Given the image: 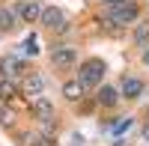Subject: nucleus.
<instances>
[{"label":"nucleus","mask_w":149,"mask_h":146,"mask_svg":"<svg viewBox=\"0 0 149 146\" xmlns=\"http://www.w3.org/2000/svg\"><path fill=\"white\" fill-rule=\"evenodd\" d=\"M104 63L98 57H90V60H84L81 69H78V81L84 83V90H93V87H102V81H104Z\"/></svg>","instance_id":"1"},{"label":"nucleus","mask_w":149,"mask_h":146,"mask_svg":"<svg viewBox=\"0 0 149 146\" xmlns=\"http://www.w3.org/2000/svg\"><path fill=\"white\" fill-rule=\"evenodd\" d=\"M110 12V21H116V24H134L140 18V6L134 3V0H128V3H122V6H116V9H107Z\"/></svg>","instance_id":"2"},{"label":"nucleus","mask_w":149,"mask_h":146,"mask_svg":"<svg viewBox=\"0 0 149 146\" xmlns=\"http://www.w3.org/2000/svg\"><path fill=\"white\" fill-rule=\"evenodd\" d=\"M42 24L48 30H69V21H66V15H63V9H57V6H45V12H42Z\"/></svg>","instance_id":"3"},{"label":"nucleus","mask_w":149,"mask_h":146,"mask_svg":"<svg viewBox=\"0 0 149 146\" xmlns=\"http://www.w3.org/2000/svg\"><path fill=\"white\" fill-rule=\"evenodd\" d=\"M42 12H45V6H39V0H27V3L18 6V15H21L24 24H36L42 18Z\"/></svg>","instance_id":"4"},{"label":"nucleus","mask_w":149,"mask_h":146,"mask_svg":"<svg viewBox=\"0 0 149 146\" xmlns=\"http://www.w3.org/2000/svg\"><path fill=\"white\" fill-rule=\"evenodd\" d=\"M21 72H27V63H24L21 57H3L0 60V75L3 78H15Z\"/></svg>","instance_id":"5"},{"label":"nucleus","mask_w":149,"mask_h":146,"mask_svg":"<svg viewBox=\"0 0 149 146\" xmlns=\"http://www.w3.org/2000/svg\"><path fill=\"white\" fill-rule=\"evenodd\" d=\"M74 60H78L74 48H54V51H51V63H54L57 69H69V66H74Z\"/></svg>","instance_id":"6"},{"label":"nucleus","mask_w":149,"mask_h":146,"mask_svg":"<svg viewBox=\"0 0 149 146\" xmlns=\"http://www.w3.org/2000/svg\"><path fill=\"white\" fill-rule=\"evenodd\" d=\"M42 90H45V81H42L39 75H33V72H30V75L24 78V83H21V92H24V95H33V99H39Z\"/></svg>","instance_id":"7"},{"label":"nucleus","mask_w":149,"mask_h":146,"mask_svg":"<svg viewBox=\"0 0 149 146\" xmlns=\"http://www.w3.org/2000/svg\"><path fill=\"white\" fill-rule=\"evenodd\" d=\"M119 92H122V99H140L143 81H140V78H125V81H122V87H119Z\"/></svg>","instance_id":"8"},{"label":"nucleus","mask_w":149,"mask_h":146,"mask_svg":"<svg viewBox=\"0 0 149 146\" xmlns=\"http://www.w3.org/2000/svg\"><path fill=\"white\" fill-rule=\"evenodd\" d=\"M119 90L116 87H107V83H102V87H98V104L102 107H113L116 102H119Z\"/></svg>","instance_id":"9"},{"label":"nucleus","mask_w":149,"mask_h":146,"mask_svg":"<svg viewBox=\"0 0 149 146\" xmlns=\"http://www.w3.org/2000/svg\"><path fill=\"white\" fill-rule=\"evenodd\" d=\"M21 15H18V6L15 9H12V6H0V30H12V27H15V21H18Z\"/></svg>","instance_id":"10"},{"label":"nucleus","mask_w":149,"mask_h":146,"mask_svg":"<svg viewBox=\"0 0 149 146\" xmlns=\"http://www.w3.org/2000/svg\"><path fill=\"white\" fill-rule=\"evenodd\" d=\"M63 95H66L69 102H78L81 95H84V83H81L78 78H74V81H66V83H63Z\"/></svg>","instance_id":"11"},{"label":"nucleus","mask_w":149,"mask_h":146,"mask_svg":"<svg viewBox=\"0 0 149 146\" xmlns=\"http://www.w3.org/2000/svg\"><path fill=\"white\" fill-rule=\"evenodd\" d=\"M134 45H140V48L149 45V21H137L134 24Z\"/></svg>","instance_id":"12"},{"label":"nucleus","mask_w":149,"mask_h":146,"mask_svg":"<svg viewBox=\"0 0 149 146\" xmlns=\"http://www.w3.org/2000/svg\"><path fill=\"white\" fill-rule=\"evenodd\" d=\"M33 111L39 113L42 119H54V104L48 102V99H42V95H39V99H36V104H33Z\"/></svg>","instance_id":"13"},{"label":"nucleus","mask_w":149,"mask_h":146,"mask_svg":"<svg viewBox=\"0 0 149 146\" xmlns=\"http://www.w3.org/2000/svg\"><path fill=\"white\" fill-rule=\"evenodd\" d=\"M12 92H15V83H12V81H3V83H0V99H9Z\"/></svg>","instance_id":"14"},{"label":"nucleus","mask_w":149,"mask_h":146,"mask_svg":"<svg viewBox=\"0 0 149 146\" xmlns=\"http://www.w3.org/2000/svg\"><path fill=\"white\" fill-rule=\"evenodd\" d=\"M36 45H39V42H36V36H30V39H27V54H36V51H39Z\"/></svg>","instance_id":"15"},{"label":"nucleus","mask_w":149,"mask_h":146,"mask_svg":"<svg viewBox=\"0 0 149 146\" xmlns=\"http://www.w3.org/2000/svg\"><path fill=\"white\" fill-rule=\"evenodd\" d=\"M102 3H104L107 9H116V6H122V3H128V0H102Z\"/></svg>","instance_id":"16"},{"label":"nucleus","mask_w":149,"mask_h":146,"mask_svg":"<svg viewBox=\"0 0 149 146\" xmlns=\"http://www.w3.org/2000/svg\"><path fill=\"white\" fill-rule=\"evenodd\" d=\"M143 63H146V66H149V45H146V48H143Z\"/></svg>","instance_id":"17"},{"label":"nucleus","mask_w":149,"mask_h":146,"mask_svg":"<svg viewBox=\"0 0 149 146\" xmlns=\"http://www.w3.org/2000/svg\"><path fill=\"white\" fill-rule=\"evenodd\" d=\"M143 140H146V143H149V122H146V125H143Z\"/></svg>","instance_id":"18"}]
</instances>
